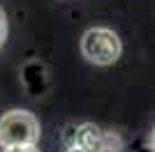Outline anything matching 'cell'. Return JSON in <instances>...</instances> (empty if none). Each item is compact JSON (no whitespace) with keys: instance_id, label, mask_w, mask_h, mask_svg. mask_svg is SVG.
<instances>
[{"instance_id":"1","label":"cell","mask_w":155,"mask_h":152,"mask_svg":"<svg viewBox=\"0 0 155 152\" xmlns=\"http://www.w3.org/2000/svg\"><path fill=\"white\" fill-rule=\"evenodd\" d=\"M39 136H42L39 120L26 108H12L0 115V145L5 150L37 145Z\"/></svg>"},{"instance_id":"2","label":"cell","mask_w":155,"mask_h":152,"mask_svg":"<svg viewBox=\"0 0 155 152\" xmlns=\"http://www.w3.org/2000/svg\"><path fill=\"white\" fill-rule=\"evenodd\" d=\"M81 53L88 62L107 67L120 58L123 44H120V37L109 28H91L81 37Z\"/></svg>"},{"instance_id":"3","label":"cell","mask_w":155,"mask_h":152,"mask_svg":"<svg viewBox=\"0 0 155 152\" xmlns=\"http://www.w3.org/2000/svg\"><path fill=\"white\" fill-rule=\"evenodd\" d=\"M5 39H7V16L2 12V7H0V46L5 44Z\"/></svg>"},{"instance_id":"4","label":"cell","mask_w":155,"mask_h":152,"mask_svg":"<svg viewBox=\"0 0 155 152\" xmlns=\"http://www.w3.org/2000/svg\"><path fill=\"white\" fill-rule=\"evenodd\" d=\"M2 152H39V150H37V145H30V147H7Z\"/></svg>"},{"instance_id":"5","label":"cell","mask_w":155,"mask_h":152,"mask_svg":"<svg viewBox=\"0 0 155 152\" xmlns=\"http://www.w3.org/2000/svg\"><path fill=\"white\" fill-rule=\"evenodd\" d=\"M150 147H153V152H155V129H153V134H150Z\"/></svg>"}]
</instances>
